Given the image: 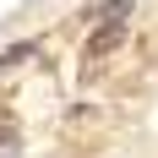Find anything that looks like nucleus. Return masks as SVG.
<instances>
[{
	"mask_svg": "<svg viewBox=\"0 0 158 158\" xmlns=\"http://www.w3.org/2000/svg\"><path fill=\"white\" fill-rule=\"evenodd\" d=\"M126 44V27H114V22H104V27L87 38V49H82V60H98V55H109V49Z\"/></svg>",
	"mask_w": 158,
	"mask_h": 158,
	"instance_id": "1",
	"label": "nucleus"
},
{
	"mask_svg": "<svg viewBox=\"0 0 158 158\" xmlns=\"http://www.w3.org/2000/svg\"><path fill=\"white\" fill-rule=\"evenodd\" d=\"M131 11H136L131 0H104V6H93L87 16H93V22H114V27H126V16H131Z\"/></svg>",
	"mask_w": 158,
	"mask_h": 158,
	"instance_id": "2",
	"label": "nucleus"
},
{
	"mask_svg": "<svg viewBox=\"0 0 158 158\" xmlns=\"http://www.w3.org/2000/svg\"><path fill=\"white\" fill-rule=\"evenodd\" d=\"M33 55H38V44H11L6 49V65H27Z\"/></svg>",
	"mask_w": 158,
	"mask_h": 158,
	"instance_id": "3",
	"label": "nucleus"
},
{
	"mask_svg": "<svg viewBox=\"0 0 158 158\" xmlns=\"http://www.w3.org/2000/svg\"><path fill=\"white\" fill-rule=\"evenodd\" d=\"M0 158H16V142H0Z\"/></svg>",
	"mask_w": 158,
	"mask_h": 158,
	"instance_id": "4",
	"label": "nucleus"
}]
</instances>
